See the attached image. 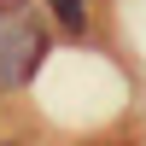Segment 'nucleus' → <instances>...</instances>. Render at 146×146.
<instances>
[{
  "label": "nucleus",
  "mask_w": 146,
  "mask_h": 146,
  "mask_svg": "<svg viewBox=\"0 0 146 146\" xmlns=\"http://www.w3.org/2000/svg\"><path fill=\"white\" fill-rule=\"evenodd\" d=\"M47 64V29L23 0H0V94H18Z\"/></svg>",
  "instance_id": "obj_1"
},
{
  "label": "nucleus",
  "mask_w": 146,
  "mask_h": 146,
  "mask_svg": "<svg viewBox=\"0 0 146 146\" xmlns=\"http://www.w3.org/2000/svg\"><path fill=\"white\" fill-rule=\"evenodd\" d=\"M47 12L58 18V29L82 35V29H88V12H94V0H47Z\"/></svg>",
  "instance_id": "obj_2"
}]
</instances>
